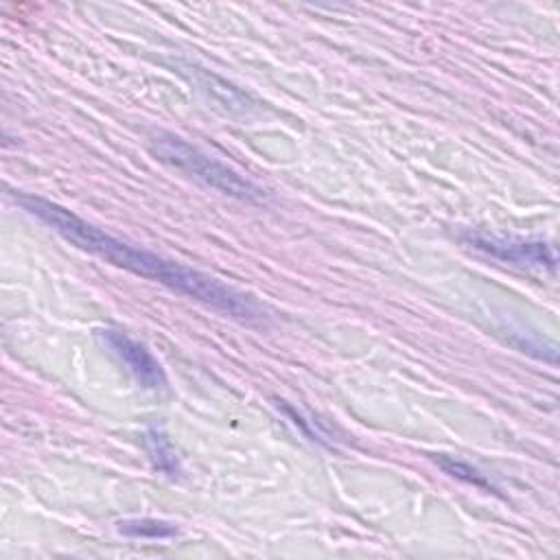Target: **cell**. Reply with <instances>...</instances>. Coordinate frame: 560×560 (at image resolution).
Here are the masks:
<instances>
[{
    "label": "cell",
    "instance_id": "6da1fadb",
    "mask_svg": "<svg viewBox=\"0 0 560 560\" xmlns=\"http://www.w3.org/2000/svg\"><path fill=\"white\" fill-rule=\"evenodd\" d=\"M15 201L26 212H31L39 221H44L48 228H52L57 234H61L66 241L105 258L107 262H114L131 273L166 284L168 289L184 293L188 298H195L203 304H210L232 317L247 319V322L262 319V311L247 295L219 282L217 278H210L201 271H195L190 267L166 260L147 249L133 247L120 238H114L112 234L94 228L92 223L79 219L70 210L48 199H42L35 195H15Z\"/></svg>",
    "mask_w": 560,
    "mask_h": 560
},
{
    "label": "cell",
    "instance_id": "7a4b0ae2",
    "mask_svg": "<svg viewBox=\"0 0 560 560\" xmlns=\"http://www.w3.org/2000/svg\"><path fill=\"white\" fill-rule=\"evenodd\" d=\"M151 151L162 162L188 173L190 177L203 182L206 186H210L228 197H234L241 201H260L262 199V190L256 184H252L249 179L238 175L234 168L206 155L203 151H199L197 147L188 144L186 140H182L173 133H158L151 140Z\"/></svg>",
    "mask_w": 560,
    "mask_h": 560
},
{
    "label": "cell",
    "instance_id": "3957f363",
    "mask_svg": "<svg viewBox=\"0 0 560 560\" xmlns=\"http://www.w3.org/2000/svg\"><path fill=\"white\" fill-rule=\"evenodd\" d=\"M464 241L503 262L527 267V269H556V249L542 238H518L488 232H466Z\"/></svg>",
    "mask_w": 560,
    "mask_h": 560
},
{
    "label": "cell",
    "instance_id": "277c9868",
    "mask_svg": "<svg viewBox=\"0 0 560 560\" xmlns=\"http://www.w3.org/2000/svg\"><path fill=\"white\" fill-rule=\"evenodd\" d=\"M103 341L114 350V354L129 368L136 381L149 389H160L166 385V376L158 359L136 339L120 330H101Z\"/></svg>",
    "mask_w": 560,
    "mask_h": 560
},
{
    "label": "cell",
    "instance_id": "5b68a950",
    "mask_svg": "<svg viewBox=\"0 0 560 560\" xmlns=\"http://www.w3.org/2000/svg\"><path fill=\"white\" fill-rule=\"evenodd\" d=\"M147 446L153 459V466L164 472V475H175L177 472V459L175 453L171 448V444L166 442L164 433L158 429H149L147 431Z\"/></svg>",
    "mask_w": 560,
    "mask_h": 560
},
{
    "label": "cell",
    "instance_id": "8992f818",
    "mask_svg": "<svg viewBox=\"0 0 560 560\" xmlns=\"http://www.w3.org/2000/svg\"><path fill=\"white\" fill-rule=\"evenodd\" d=\"M120 532L127 536H144V538H164L173 536L175 527L164 523V521H153V518H142V521H125L120 523Z\"/></svg>",
    "mask_w": 560,
    "mask_h": 560
},
{
    "label": "cell",
    "instance_id": "52a82bcc",
    "mask_svg": "<svg viewBox=\"0 0 560 560\" xmlns=\"http://www.w3.org/2000/svg\"><path fill=\"white\" fill-rule=\"evenodd\" d=\"M435 462H438L446 472H451V475H455V477H459V479H464V481H468V483H475V486H481V488H490V483L483 479V475L477 472L475 468H470V466L464 464V462H457V459L446 457V455L435 457Z\"/></svg>",
    "mask_w": 560,
    "mask_h": 560
}]
</instances>
